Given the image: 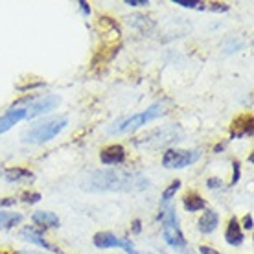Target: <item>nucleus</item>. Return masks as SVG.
<instances>
[{"label":"nucleus","instance_id":"obj_1","mask_svg":"<svg viewBox=\"0 0 254 254\" xmlns=\"http://www.w3.org/2000/svg\"><path fill=\"white\" fill-rule=\"evenodd\" d=\"M149 186L147 177L140 173L122 172V170H100L92 172L81 183L85 191H142Z\"/></svg>","mask_w":254,"mask_h":254},{"label":"nucleus","instance_id":"obj_2","mask_svg":"<svg viewBox=\"0 0 254 254\" xmlns=\"http://www.w3.org/2000/svg\"><path fill=\"white\" fill-rule=\"evenodd\" d=\"M183 136H185V131L181 129V126L173 124V126H164L146 133L144 136L134 140V146L146 151H157L160 147L172 146L179 140H183Z\"/></svg>","mask_w":254,"mask_h":254},{"label":"nucleus","instance_id":"obj_3","mask_svg":"<svg viewBox=\"0 0 254 254\" xmlns=\"http://www.w3.org/2000/svg\"><path fill=\"white\" fill-rule=\"evenodd\" d=\"M66 124H68L66 116L37 124V126L30 127L26 133H22V142H26V144H46L52 138H56L64 127H66Z\"/></svg>","mask_w":254,"mask_h":254},{"label":"nucleus","instance_id":"obj_4","mask_svg":"<svg viewBox=\"0 0 254 254\" xmlns=\"http://www.w3.org/2000/svg\"><path fill=\"white\" fill-rule=\"evenodd\" d=\"M166 113V109L162 103H155V105H151L149 109H146L144 113H140V115H134L131 116V118H126V120L122 122H116L115 126H111L107 129L111 134L115 133H133V131H136V129H140L142 126H146L147 122L155 120V118H159V116H162Z\"/></svg>","mask_w":254,"mask_h":254},{"label":"nucleus","instance_id":"obj_5","mask_svg":"<svg viewBox=\"0 0 254 254\" xmlns=\"http://www.w3.org/2000/svg\"><path fill=\"white\" fill-rule=\"evenodd\" d=\"M159 219L162 221V236L168 245H172L175 249H185L186 247V240L183 230L179 227V219L175 216V208L168 206V208H162L159 214Z\"/></svg>","mask_w":254,"mask_h":254},{"label":"nucleus","instance_id":"obj_6","mask_svg":"<svg viewBox=\"0 0 254 254\" xmlns=\"http://www.w3.org/2000/svg\"><path fill=\"white\" fill-rule=\"evenodd\" d=\"M201 159V149H166L162 155V166L166 170H183L195 164Z\"/></svg>","mask_w":254,"mask_h":254},{"label":"nucleus","instance_id":"obj_7","mask_svg":"<svg viewBox=\"0 0 254 254\" xmlns=\"http://www.w3.org/2000/svg\"><path fill=\"white\" fill-rule=\"evenodd\" d=\"M94 245L98 249H113V247H118V249H124L127 254H140L136 249L133 247V243L127 242V240H122L118 236H115L113 232H98L94 236Z\"/></svg>","mask_w":254,"mask_h":254},{"label":"nucleus","instance_id":"obj_8","mask_svg":"<svg viewBox=\"0 0 254 254\" xmlns=\"http://www.w3.org/2000/svg\"><path fill=\"white\" fill-rule=\"evenodd\" d=\"M59 103H61V98L58 94H48L45 98H41L35 103H32L30 107H26V120H32V118L50 113L54 109H58Z\"/></svg>","mask_w":254,"mask_h":254},{"label":"nucleus","instance_id":"obj_9","mask_svg":"<svg viewBox=\"0 0 254 254\" xmlns=\"http://www.w3.org/2000/svg\"><path fill=\"white\" fill-rule=\"evenodd\" d=\"M100 160L107 166L122 164L126 160V149L120 144H113V146L103 147L102 151H100Z\"/></svg>","mask_w":254,"mask_h":254},{"label":"nucleus","instance_id":"obj_10","mask_svg":"<svg viewBox=\"0 0 254 254\" xmlns=\"http://www.w3.org/2000/svg\"><path fill=\"white\" fill-rule=\"evenodd\" d=\"M20 120H26V109H9L6 115L0 116V134L9 131Z\"/></svg>","mask_w":254,"mask_h":254},{"label":"nucleus","instance_id":"obj_11","mask_svg":"<svg viewBox=\"0 0 254 254\" xmlns=\"http://www.w3.org/2000/svg\"><path fill=\"white\" fill-rule=\"evenodd\" d=\"M225 240H227V243L229 245H242L243 243V230L242 227H240V223H238V219L236 217H232L229 221V225H227V230H225Z\"/></svg>","mask_w":254,"mask_h":254},{"label":"nucleus","instance_id":"obj_12","mask_svg":"<svg viewBox=\"0 0 254 254\" xmlns=\"http://www.w3.org/2000/svg\"><path fill=\"white\" fill-rule=\"evenodd\" d=\"M33 223H37L39 227H43V229H58L61 221H59V217L54 214V212H46V210H41V212H35L32 216Z\"/></svg>","mask_w":254,"mask_h":254},{"label":"nucleus","instance_id":"obj_13","mask_svg":"<svg viewBox=\"0 0 254 254\" xmlns=\"http://www.w3.org/2000/svg\"><path fill=\"white\" fill-rule=\"evenodd\" d=\"M217 225H219V216H217V212H214V210H206L203 216L199 217V221H197V227H199V230L203 234L214 232Z\"/></svg>","mask_w":254,"mask_h":254},{"label":"nucleus","instance_id":"obj_14","mask_svg":"<svg viewBox=\"0 0 254 254\" xmlns=\"http://www.w3.org/2000/svg\"><path fill=\"white\" fill-rule=\"evenodd\" d=\"M232 138H243V136H251L253 134V115L247 116L245 124L240 122V118H236L232 122Z\"/></svg>","mask_w":254,"mask_h":254},{"label":"nucleus","instance_id":"obj_15","mask_svg":"<svg viewBox=\"0 0 254 254\" xmlns=\"http://www.w3.org/2000/svg\"><path fill=\"white\" fill-rule=\"evenodd\" d=\"M183 204H185L186 212H199V210H203L206 206V201L197 191H190V193H186Z\"/></svg>","mask_w":254,"mask_h":254},{"label":"nucleus","instance_id":"obj_16","mask_svg":"<svg viewBox=\"0 0 254 254\" xmlns=\"http://www.w3.org/2000/svg\"><path fill=\"white\" fill-rule=\"evenodd\" d=\"M22 221L20 214H13V212H0V229H13Z\"/></svg>","mask_w":254,"mask_h":254},{"label":"nucleus","instance_id":"obj_17","mask_svg":"<svg viewBox=\"0 0 254 254\" xmlns=\"http://www.w3.org/2000/svg\"><path fill=\"white\" fill-rule=\"evenodd\" d=\"M4 177L9 181V183H17L20 179H33V173L30 170H24V168H13V170H7L4 173Z\"/></svg>","mask_w":254,"mask_h":254},{"label":"nucleus","instance_id":"obj_18","mask_svg":"<svg viewBox=\"0 0 254 254\" xmlns=\"http://www.w3.org/2000/svg\"><path fill=\"white\" fill-rule=\"evenodd\" d=\"M179 188H181V181H173L172 185H170V186H168V188L164 190V193H162V201H164V203H168V201H172V197L175 195V193H177Z\"/></svg>","mask_w":254,"mask_h":254},{"label":"nucleus","instance_id":"obj_19","mask_svg":"<svg viewBox=\"0 0 254 254\" xmlns=\"http://www.w3.org/2000/svg\"><path fill=\"white\" fill-rule=\"evenodd\" d=\"M173 4H177V6H183V7H190V9H195V7H199V9H204V6L201 4V2H195V0H175Z\"/></svg>","mask_w":254,"mask_h":254},{"label":"nucleus","instance_id":"obj_20","mask_svg":"<svg viewBox=\"0 0 254 254\" xmlns=\"http://www.w3.org/2000/svg\"><path fill=\"white\" fill-rule=\"evenodd\" d=\"M41 193H37V191H26V193H22V201L24 203H30V204H33V203H39L41 201Z\"/></svg>","mask_w":254,"mask_h":254},{"label":"nucleus","instance_id":"obj_21","mask_svg":"<svg viewBox=\"0 0 254 254\" xmlns=\"http://www.w3.org/2000/svg\"><path fill=\"white\" fill-rule=\"evenodd\" d=\"M232 168H234V172H232V185H236V183L240 181V173H242V170H240V162H238V160H234Z\"/></svg>","mask_w":254,"mask_h":254},{"label":"nucleus","instance_id":"obj_22","mask_svg":"<svg viewBox=\"0 0 254 254\" xmlns=\"http://www.w3.org/2000/svg\"><path fill=\"white\" fill-rule=\"evenodd\" d=\"M221 179H217V177H212L208 179V183H206V186H208L210 190H216V188H221Z\"/></svg>","mask_w":254,"mask_h":254},{"label":"nucleus","instance_id":"obj_23","mask_svg":"<svg viewBox=\"0 0 254 254\" xmlns=\"http://www.w3.org/2000/svg\"><path fill=\"white\" fill-rule=\"evenodd\" d=\"M126 4L133 7H140V6H147L149 2H147V0H126Z\"/></svg>","mask_w":254,"mask_h":254},{"label":"nucleus","instance_id":"obj_24","mask_svg":"<svg viewBox=\"0 0 254 254\" xmlns=\"http://www.w3.org/2000/svg\"><path fill=\"white\" fill-rule=\"evenodd\" d=\"M243 229L253 230V216H251V214H247V216L243 217Z\"/></svg>","mask_w":254,"mask_h":254},{"label":"nucleus","instance_id":"obj_25","mask_svg":"<svg viewBox=\"0 0 254 254\" xmlns=\"http://www.w3.org/2000/svg\"><path fill=\"white\" fill-rule=\"evenodd\" d=\"M199 253H201V254H219V253H216L214 249L204 247V245H201V247H199Z\"/></svg>","mask_w":254,"mask_h":254},{"label":"nucleus","instance_id":"obj_26","mask_svg":"<svg viewBox=\"0 0 254 254\" xmlns=\"http://www.w3.org/2000/svg\"><path fill=\"white\" fill-rule=\"evenodd\" d=\"M11 204H15V199H13V197H9V199H2V201H0V206H11Z\"/></svg>","mask_w":254,"mask_h":254},{"label":"nucleus","instance_id":"obj_27","mask_svg":"<svg viewBox=\"0 0 254 254\" xmlns=\"http://www.w3.org/2000/svg\"><path fill=\"white\" fill-rule=\"evenodd\" d=\"M79 6H81V9H83V13H87V15H89L90 13V7H89V4H87V2H79Z\"/></svg>","mask_w":254,"mask_h":254},{"label":"nucleus","instance_id":"obj_28","mask_svg":"<svg viewBox=\"0 0 254 254\" xmlns=\"http://www.w3.org/2000/svg\"><path fill=\"white\" fill-rule=\"evenodd\" d=\"M133 230H134V232H140V221H138V219L133 223Z\"/></svg>","mask_w":254,"mask_h":254},{"label":"nucleus","instance_id":"obj_29","mask_svg":"<svg viewBox=\"0 0 254 254\" xmlns=\"http://www.w3.org/2000/svg\"><path fill=\"white\" fill-rule=\"evenodd\" d=\"M22 254H39V253H22Z\"/></svg>","mask_w":254,"mask_h":254},{"label":"nucleus","instance_id":"obj_30","mask_svg":"<svg viewBox=\"0 0 254 254\" xmlns=\"http://www.w3.org/2000/svg\"><path fill=\"white\" fill-rule=\"evenodd\" d=\"M0 254H6V253H0Z\"/></svg>","mask_w":254,"mask_h":254}]
</instances>
